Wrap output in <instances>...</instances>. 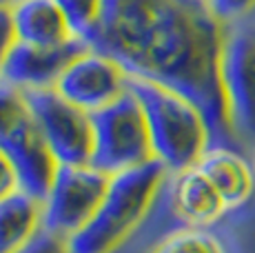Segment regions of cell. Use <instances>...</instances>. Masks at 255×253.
<instances>
[{
	"instance_id": "cell-22",
	"label": "cell",
	"mask_w": 255,
	"mask_h": 253,
	"mask_svg": "<svg viewBox=\"0 0 255 253\" xmlns=\"http://www.w3.org/2000/svg\"><path fill=\"white\" fill-rule=\"evenodd\" d=\"M253 162H255V153H253Z\"/></svg>"
},
{
	"instance_id": "cell-17",
	"label": "cell",
	"mask_w": 255,
	"mask_h": 253,
	"mask_svg": "<svg viewBox=\"0 0 255 253\" xmlns=\"http://www.w3.org/2000/svg\"><path fill=\"white\" fill-rule=\"evenodd\" d=\"M209 4L224 25L255 13V0H209Z\"/></svg>"
},
{
	"instance_id": "cell-9",
	"label": "cell",
	"mask_w": 255,
	"mask_h": 253,
	"mask_svg": "<svg viewBox=\"0 0 255 253\" xmlns=\"http://www.w3.org/2000/svg\"><path fill=\"white\" fill-rule=\"evenodd\" d=\"M53 89L82 111L96 114L127 94L129 74L111 56L87 47L69 62Z\"/></svg>"
},
{
	"instance_id": "cell-13",
	"label": "cell",
	"mask_w": 255,
	"mask_h": 253,
	"mask_svg": "<svg viewBox=\"0 0 255 253\" xmlns=\"http://www.w3.org/2000/svg\"><path fill=\"white\" fill-rule=\"evenodd\" d=\"M18 42L56 47L73 40L56 0H16L11 4Z\"/></svg>"
},
{
	"instance_id": "cell-20",
	"label": "cell",
	"mask_w": 255,
	"mask_h": 253,
	"mask_svg": "<svg viewBox=\"0 0 255 253\" xmlns=\"http://www.w3.org/2000/svg\"><path fill=\"white\" fill-rule=\"evenodd\" d=\"M20 189V180H18V171L13 167V162L9 160V155L0 151V200L7 198L9 193Z\"/></svg>"
},
{
	"instance_id": "cell-1",
	"label": "cell",
	"mask_w": 255,
	"mask_h": 253,
	"mask_svg": "<svg viewBox=\"0 0 255 253\" xmlns=\"http://www.w3.org/2000/svg\"><path fill=\"white\" fill-rule=\"evenodd\" d=\"M222 42L224 22L209 0H105L91 47L131 78L182 94L204 114L213 144H235L220 76Z\"/></svg>"
},
{
	"instance_id": "cell-11",
	"label": "cell",
	"mask_w": 255,
	"mask_h": 253,
	"mask_svg": "<svg viewBox=\"0 0 255 253\" xmlns=\"http://www.w3.org/2000/svg\"><path fill=\"white\" fill-rule=\"evenodd\" d=\"M171 211L184 227H213L229 213L227 204L211 180L195 167L169 173L162 187Z\"/></svg>"
},
{
	"instance_id": "cell-12",
	"label": "cell",
	"mask_w": 255,
	"mask_h": 253,
	"mask_svg": "<svg viewBox=\"0 0 255 253\" xmlns=\"http://www.w3.org/2000/svg\"><path fill=\"white\" fill-rule=\"evenodd\" d=\"M198 169L218 189L229 213L247 207L255 196V162L235 144H211Z\"/></svg>"
},
{
	"instance_id": "cell-14",
	"label": "cell",
	"mask_w": 255,
	"mask_h": 253,
	"mask_svg": "<svg viewBox=\"0 0 255 253\" xmlns=\"http://www.w3.org/2000/svg\"><path fill=\"white\" fill-rule=\"evenodd\" d=\"M42 231V200L31 193H9L0 200V253H16Z\"/></svg>"
},
{
	"instance_id": "cell-10",
	"label": "cell",
	"mask_w": 255,
	"mask_h": 253,
	"mask_svg": "<svg viewBox=\"0 0 255 253\" xmlns=\"http://www.w3.org/2000/svg\"><path fill=\"white\" fill-rule=\"evenodd\" d=\"M85 49L87 45L76 38L56 47L16 42L2 62L0 82L16 87L20 91L53 89L62 71L69 67V62Z\"/></svg>"
},
{
	"instance_id": "cell-5",
	"label": "cell",
	"mask_w": 255,
	"mask_h": 253,
	"mask_svg": "<svg viewBox=\"0 0 255 253\" xmlns=\"http://www.w3.org/2000/svg\"><path fill=\"white\" fill-rule=\"evenodd\" d=\"M91 164L107 176L129 171L153 160L144 111L129 89L111 105L91 114Z\"/></svg>"
},
{
	"instance_id": "cell-3",
	"label": "cell",
	"mask_w": 255,
	"mask_h": 253,
	"mask_svg": "<svg viewBox=\"0 0 255 253\" xmlns=\"http://www.w3.org/2000/svg\"><path fill=\"white\" fill-rule=\"evenodd\" d=\"M129 91L144 111L153 160L169 173L195 167L213 144L211 126L204 114L182 94L129 76Z\"/></svg>"
},
{
	"instance_id": "cell-15",
	"label": "cell",
	"mask_w": 255,
	"mask_h": 253,
	"mask_svg": "<svg viewBox=\"0 0 255 253\" xmlns=\"http://www.w3.org/2000/svg\"><path fill=\"white\" fill-rule=\"evenodd\" d=\"M151 253H227V249L207 227H180L164 236Z\"/></svg>"
},
{
	"instance_id": "cell-7",
	"label": "cell",
	"mask_w": 255,
	"mask_h": 253,
	"mask_svg": "<svg viewBox=\"0 0 255 253\" xmlns=\"http://www.w3.org/2000/svg\"><path fill=\"white\" fill-rule=\"evenodd\" d=\"M109 184L93 164H58L42 198V229L69 240L89 222Z\"/></svg>"
},
{
	"instance_id": "cell-18",
	"label": "cell",
	"mask_w": 255,
	"mask_h": 253,
	"mask_svg": "<svg viewBox=\"0 0 255 253\" xmlns=\"http://www.w3.org/2000/svg\"><path fill=\"white\" fill-rule=\"evenodd\" d=\"M16 253H69V251H67L65 240H60L58 236H53V233L42 229L29 245H24L22 249Z\"/></svg>"
},
{
	"instance_id": "cell-4",
	"label": "cell",
	"mask_w": 255,
	"mask_h": 253,
	"mask_svg": "<svg viewBox=\"0 0 255 253\" xmlns=\"http://www.w3.org/2000/svg\"><path fill=\"white\" fill-rule=\"evenodd\" d=\"M220 76L233 142L255 153V13L224 25Z\"/></svg>"
},
{
	"instance_id": "cell-6",
	"label": "cell",
	"mask_w": 255,
	"mask_h": 253,
	"mask_svg": "<svg viewBox=\"0 0 255 253\" xmlns=\"http://www.w3.org/2000/svg\"><path fill=\"white\" fill-rule=\"evenodd\" d=\"M0 151L18 171L20 189L42 200L58 164L36 126L24 91L0 82Z\"/></svg>"
},
{
	"instance_id": "cell-16",
	"label": "cell",
	"mask_w": 255,
	"mask_h": 253,
	"mask_svg": "<svg viewBox=\"0 0 255 253\" xmlns=\"http://www.w3.org/2000/svg\"><path fill=\"white\" fill-rule=\"evenodd\" d=\"M76 40L91 47L105 13V0H56Z\"/></svg>"
},
{
	"instance_id": "cell-21",
	"label": "cell",
	"mask_w": 255,
	"mask_h": 253,
	"mask_svg": "<svg viewBox=\"0 0 255 253\" xmlns=\"http://www.w3.org/2000/svg\"><path fill=\"white\" fill-rule=\"evenodd\" d=\"M16 0H0V7H11Z\"/></svg>"
},
{
	"instance_id": "cell-2",
	"label": "cell",
	"mask_w": 255,
	"mask_h": 253,
	"mask_svg": "<svg viewBox=\"0 0 255 253\" xmlns=\"http://www.w3.org/2000/svg\"><path fill=\"white\" fill-rule=\"evenodd\" d=\"M169 171L158 162L140 164L109 176V184L98 209L85 227L67 240L69 253H116L135 231L153 202L162 196Z\"/></svg>"
},
{
	"instance_id": "cell-8",
	"label": "cell",
	"mask_w": 255,
	"mask_h": 253,
	"mask_svg": "<svg viewBox=\"0 0 255 253\" xmlns=\"http://www.w3.org/2000/svg\"><path fill=\"white\" fill-rule=\"evenodd\" d=\"M36 126L56 164H91V114L62 98L56 89L24 91Z\"/></svg>"
},
{
	"instance_id": "cell-19",
	"label": "cell",
	"mask_w": 255,
	"mask_h": 253,
	"mask_svg": "<svg viewBox=\"0 0 255 253\" xmlns=\"http://www.w3.org/2000/svg\"><path fill=\"white\" fill-rule=\"evenodd\" d=\"M18 42L16 29H13L11 7H0V69H2L4 58L9 56L11 47Z\"/></svg>"
}]
</instances>
